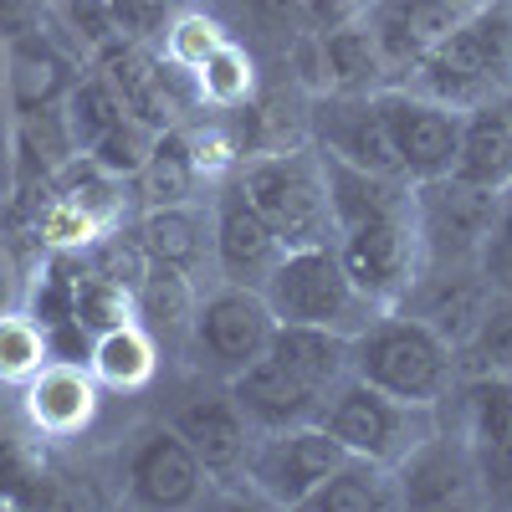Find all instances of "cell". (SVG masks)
<instances>
[{
    "label": "cell",
    "mask_w": 512,
    "mask_h": 512,
    "mask_svg": "<svg viewBox=\"0 0 512 512\" xmlns=\"http://www.w3.org/2000/svg\"><path fill=\"white\" fill-rule=\"evenodd\" d=\"M323 185L333 205V246L344 256L354 287L374 308H405L425 272L420 226H415V185L405 175H374L333 154H318Z\"/></svg>",
    "instance_id": "6da1fadb"
},
{
    "label": "cell",
    "mask_w": 512,
    "mask_h": 512,
    "mask_svg": "<svg viewBox=\"0 0 512 512\" xmlns=\"http://www.w3.org/2000/svg\"><path fill=\"white\" fill-rule=\"evenodd\" d=\"M410 88L456 113L512 93V0H482L415 67Z\"/></svg>",
    "instance_id": "7a4b0ae2"
},
{
    "label": "cell",
    "mask_w": 512,
    "mask_h": 512,
    "mask_svg": "<svg viewBox=\"0 0 512 512\" xmlns=\"http://www.w3.org/2000/svg\"><path fill=\"white\" fill-rule=\"evenodd\" d=\"M354 379L374 384V390L395 400L446 405L461 379V359L425 318L390 308L364 333H354Z\"/></svg>",
    "instance_id": "3957f363"
},
{
    "label": "cell",
    "mask_w": 512,
    "mask_h": 512,
    "mask_svg": "<svg viewBox=\"0 0 512 512\" xmlns=\"http://www.w3.org/2000/svg\"><path fill=\"white\" fill-rule=\"evenodd\" d=\"M236 185L251 200V210L272 226L282 251H303V246H333V205L323 185V164L313 144H292V149H262L241 159Z\"/></svg>",
    "instance_id": "277c9868"
},
{
    "label": "cell",
    "mask_w": 512,
    "mask_h": 512,
    "mask_svg": "<svg viewBox=\"0 0 512 512\" xmlns=\"http://www.w3.org/2000/svg\"><path fill=\"white\" fill-rule=\"evenodd\" d=\"M267 308L277 323H313L333 333H364L384 308H374L369 297L354 287L338 246H303V251H282L277 272L262 287Z\"/></svg>",
    "instance_id": "5b68a950"
},
{
    "label": "cell",
    "mask_w": 512,
    "mask_h": 512,
    "mask_svg": "<svg viewBox=\"0 0 512 512\" xmlns=\"http://www.w3.org/2000/svg\"><path fill=\"white\" fill-rule=\"evenodd\" d=\"M323 425L349 456H364V461H379V466H400L425 436L441 431V405L395 400V395H384V390H374V384L349 374L328 395Z\"/></svg>",
    "instance_id": "8992f818"
},
{
    "label": "cell",
    "mask_w": 512,
    "mask_h": 512,
    "mask_svg": "<svg viewBox=\"0 0 512 512\" xmlns=\"http://www.w3.org/2000/svg\"><path fill=\"white\" fill-rule=\"evenodd\" d=\"M497 210H502V195H497V190L466 185V180H456V175L420 180V185H415V226H420L425 272L482 262L487 241H492V231H497ZM425 272H420V277H425Z\"/></svg>",
    "instance_id": "52a82bcc"
},
{
    "label": "cell",
    "mask_w": 512,
    "mask_h": 512,
    "mask_svg": "<svg viewBox=\"0 0 512 512\" xmlns=\"http://www.w3.org/2000/svg\"><path fill=\"white\" fill-rule=\"evenodd\" d=\"M344 456L349 451L333 441L328 425L308 420V425H287V431H256L241 477L251 482L256 497L272 502V507H303L313 497V487Z\"/></svg>",
    "instance_id": "ba28073f"
},
{
    "label": "cell",
    "mask_w": 512,
    "mask_h": 512,
    "mask_svg": "<svg viewBox=\"0 0 512 512\" xmlns=\"http://www.w3.org/2000/svg\"><path fill=\"white\" fill-rule=\"evenodd\" d=\"M384 134L400 159V175L410 185L420 180H441L456 169V149H461V113L425 98L415 88H374Z\"/></svg>",
    "instance_id": "9c48e42d"
},
{
    "label": "cell",
    "mask_w": 512,
    "mask_h": 512,
    "mask_svg": "<svg viewBox=\"0 0 512 512\" xmlns=\"http://www.w3.org/2000/svg\"><path fill=\"white\" fill-rule=\"evenodd\" d=\"M277 333V313L267 308V297L256 287H221L200 297L195 323H190V349L200 354V364L221 369L226 379L236 369H246L251 359H262Z\"/></svg>",
    "instance_id": "30bf717a"
},
{
    "label": "cell",
    "mask_w": 512,
    "mask_h": 512,
    "mask_svg": "<svg viewBox=\"0 0 512 512\" xmlns=\"http://www.w3.org/2000/svg\"><path fill=\"white\" fill-rule=\"evenodd\" d=\"M210 477L205 461L195 456V446L175 431V425H154L134 441L128 451V466H123V492L134 507H154V512H185V507H200L205 492H210Z\"/></svg>",
    "instance_id": "8fae6325"
},
{
    "label": "cell",
    "mask_w": 512,
    "mask_h": 512,
    "mask_svg": "<svg viewBox=\"0 0 512 512\" xmlns=\"http://www.w3.org/2000/svg\"><path fill=\"white\" fill-rule=\"evenodd\" d=\"M308 139L318 154H333L354 169H374V175H400V159L384 134V118L374 93H313L308 103Z\"/></svg>",
    "instance_id": "7c38bea8"
},
{
    "label": "cell",
    "mask_w": 512,
    "mask_h": 512,
    "mask_svg": "<svg viewBox=\"0 0 512 512\" xmlns=\"http://www.w3.org/2000/svg\"><path fill=\"white\" fill-rule=\"evenodd\" d=\"M210 262H216L221 282L256 287V292L267 287V277L282 262V241L251 210V200L241 195L236 175L226 180V190L216 195V210H210Z\"/></svg>",
    "instance_id": "4fadbf2b"
},
{
    "label": "cell",
    "mask_w": 512,
    "mask_h": 512,
    "mask_svg": "<svg viewBox=\"0 0 512 512\" xmlns=\"http://www.w3.org/2000/svg\"><path fill=\"white\" fill-rule=\"evenodd\" d=\"M226 395L241 405V415L251 420V431H287V425L323 420V405H328V395L318 390V384H308L303 374H292L272 354L236 369L226 379Z\"/></svg>",
    "instance_id": "5bb4252c"
},
{
    "label": "cell",
    "mask_w": 512,
    "mask_h": 512,
    "mask_svg": "<svg viewBox=\"0 0 512 512\" xmlns=\"http://www.w3.org/2000/svg\"><path fill=\"white\" fill-rule=\"evenodd\" d=\"M395 482H400V507H461L482 497L472 446H466L461 431H446V420L436 436H425L395 466Z\"/></svg>",
    "instance_id": "9a60e30c"
},
{
    "label": "cell",
    "mask_w": 512,
    "mask_h": 512,
    "mask_svg": "<svg viewBox=\"0 0 512 512\" xmlns=\"http://www.w3.org/2000/svg\"><path fill=\"white\" fill-rule=\"evenodd\" d=\"M98 390L88 364H57L47 359L26 384H21V420L47 441H72L93 425L98 415Z\"/></svg>",
    "instance_id": "2e32d148"
},
{
    "label": "cell",
    "mask_w": 512,
    "mask_h": 512,
    "mask_svg": "<svg viewBox=\"0 0 512 512\" xmlns=\"http://www.w3.org/2000/svg\"><path fill=\"white\" fill-rule=\"evenodd\" d=\"M82 62L57 41V31H47V21H36L31 31L6 36V93L16 113H36V108H57Z\"/></svg>",
    "instance_id": "e0dca14e"
},
{
    "label": "cell",
    "mask_w": 512,
    "mask_h": 512,
    "mask_svg": "<svg viewBox=\"0 0 512 512\" xmlns=\"http://www.w3.org/2000/svg\"><path fill=\"white\" fill-rule=\"evenodd\" d=\"M492 303V282L482 262H466V267H436L415 282V292L405 297V313L425 318L451 349H461L472 338L477 318Z\"/></svg>",
    "instance_id": "ac0fdd59"
},
{
    "label": "cell",
    "mask_w": 512,
    "mask_h": 512,
    "mask_svg": "<svg viewBox=\"0 0 512 512\" xmlns=\"http://www.w3.org/2000/svg\"><path fill=\"white\" fill-rule=\"evenodd\" d=\"M169 425L195 446V456L205 461V472L216 482H236L241 477L256 431H251V420L241 415V405L231 395H200V400L180 405Z\"/></svg>",
    "instance_id": "d6986e66"
},
{
    "label": "cell",
    "mask_w": 512,
    "mask_h": 512,
    "mask_svg": "<svg viewBox=\"0 0 512 512\" xmlns=\"http://www.w3.org/2000/svg\"><path fill=\"white\" fill-rule=\"evenodd\" d=\"M461 16L466 11L456 6V0H374L364 21H369V31L379 41L384 62H390V72L395 67L410 72L425 52L436 47V41L451 36V26Z\"/></svg>",
    "instance_id": "ffe728a7"
},
{
    "label": "cell",
    "mask_w": 512,
    "mask_h": 512,
    "mask_svg": "<svg viewBox=\"0 0 512 512\" xmlns=\"http://www.w3.org/2000/svg\"><path fill=\"white\" fill-rule=\"evenodd\" d=\"M451 175L497 195L512 190V93L461 113V149Z\"/></svg>",
    "instance_id": "44dd1931"
},
{
    "label": "cell",
    "mask_w": 512,
    "mask_h": 512,
    "mask_svg": "<svg viewBox=\"0 0 512 512\" xmlns=\"http://www.w3.org/2000/svg\"><path fill=\"white\" fill-rule=\"evenodd\" d=\"M0 502L6 507H57L62 477L52 472L47 436L31 425H0Z\"/></svg>",
    "instance_id": "7402d4cb"
},
{
    "label": "cell",
    "mask_w": 512,
    "mask_h": 512,
    "mask_svg": "<svg viewBox=\"0 0 512 512\" xmlns=\"http://www.w3.org/2000/svg\"><path fill=\"white\" fill-rule=\"evenodd\" d=\"M267 354L282 359L292 374H303L308 384H318L323 395H333L354 374V338L333 328H313V323H277Z\"/></svg>",
    "instance_id": "603a6c76"
},
{
    "label": "cell",
    "mask_w": 512,
    "mask_h": 512,
    "mask_svg": "<svg viewBox=\"0 0 512 512\" xmlns=\"http://www.w3.org/2000/svg\"><path fill=\"white\" fill-rule=\"evenodd\" d=\"M139 246L154 267H175V272H200L205 256H210V216L190 200V205H159L144 210L139 226H134Z\"/></svg>",
    "instance_id": "cb8c5ba5"
},
{
    "label": "cell",
    "mask_w": 512,
    "mask_h": 512,
    "mask_svg": "<svg viewBox=\"0 0 512 512\" xmlns=\"http://www.w3.org/2000/svg\"><path fill=\"white\" fill-rule=\"evenodd\" d=\"M200 180H205V169L190 149V134H185V123H175L154 139L144 169L128 185H134V195H139V210H159V205H190Z\"/></svg>",
    "instance_id": "d4e9b609"
},
{
    "label": "cell",
    "mask_w": 512,
    "mask_h": 512,
    "mask_svg": "<svg viewBox=\"0 0 512 512\" xmlns=\"http://www.w3.org/2000/svg\"><path fill=\"white\" fill-rule=\"evenodd\" d=\"M390 507H400L395 466H379L364 456H344L303 502V512H390Z\"/></svg>",
    "instance_id": "484cf974"
},
{
    "label": "cell",
    "mask_w": 512,
    "mask_h": 512,
    "mask_svg": "<svg viewBox=\"0 0 512 512\" xmlns=\"http://www.w3.org/2000/svg\"><path fill=\"white\" fill-rule=\"evenodd\" d=\"M318 47H323V82L333 93H374V88H384L390 62H384L369 21H349V26L318 31Z\"/></svg>",
    "instance_id": "4316f807"
},
{
    "label": "cell",
    "mask_w": 512,
    "mask_h": 512,
    "mask_svg": "<svg viewBox=\"0 0 512 512\" xmlns=\"http://www.w3.org/2000/svg\"><path fill=\"white\" fill-rule=\"evenodd\" d=\"M195 308H200V292H195V277H190V272L154 267V262L144 267V277H139V287H134V313H139V323L154 333V344L190 338Z\"/></svg>",
    "instance_id": "83f0119b"
},
{
    "label": "cell",
    "mask_w": 512,
    "mask_h": 512,
    "mask_svg": "<svg viewBox=\"0 0 512 512\" xmlns=\"http://www.w3.org/2000/svg\"><path fill=\"white\" fill-rule=\"evenodd\" d=\"M88 369H93V379L103 384V390L134 395V390H144V384L154 379V369H159V344H154V333L144 323L108 328V333L93 338Z\"/></svg>",
    "instance_id": "f1b7e54d"
},
{
    "label": "cell",
    "mask_w": 512,
    "mask_h": 512,
    "mask_svg": "<svg viewBox=\"0 0 512 512\" xmlns=\"http://www.w3.org/2000/svg\"><path fill=\"white\" fill-rule=\"evenodd\" d=\"M456 415L466 441L512 436V374H472L456 379Z\"/></svg>",
    "instance_id": "f546056e"
},
{
    "label": "cell",
    "mask_w": 512,
    "mask_h": 512,
    "mask_svg": "<svg viewBox=\"0 0 512 512\" xmlns=\"http://www.w3.org/2000/svg\"><path fill=\"white\" fill-rule=\"evenodd\" d=\"M195 93H200V108H221V113L251 103V93H256V62L246 57L241 41L226 36L221 47L200 62V72H195Z\"/></svg>",
    "instance_id": "4dcf8cb0"
},
{
    "label": "cell",
    "mask_w": 512,
    "mask_h": 512,
    "mask_svg": "<svg viewBox=\"0 0 512 512\" xmlns=\"http://www.w3.org/2000/svg\"><path fill=\"white\" fill-rule=\"evenodd\" d=\"M72 318L88 328L93 338L108 333V328H123V323H139L134 287L113 282V277H103V272H93L88 262H82L77 267V292H72Z\"/></svg>",
    "instance_id": "1f68e13d"
},
{
    "label": "cell",
    "mask_w": 512,
    "mask_h": 512,
    "mask_svg": "<svg viewBox=\"0 0 512 512\" xmlns=\"http://www.w3.org/2000/svg\"><path fill=\"white\" fill-rule=\"evenodd\" d=\"M62 113H67V128H72V144L77 154H88L108 128L123 118V103L113 98V88L98 77V72H82L72 82V93L62 98Z\"/></svg>",
    "instance_id": "d6a6232c"
},
{
    "label": "cell",
    "mask_w": 512,
    "mask_h": 512,
    "mask_svg": "<svg viewBox=\"0 0 512 512\" xmlns=\"http://www.w3.org/2000/svg\"><path fill=\"white\" fill-rule=\"evenodd\" d=\"M461 369L472 374H512V303H487V313L477 318L472 338L456 349Z\"/></svg>",
    "instance_id": "836d02e7"
},
{
    "label": "cell",
    "mask_w": 512,
    "mask_h": 512,
    "mask_svg": "<svg viewBox=\"0 0 512 512\" xmlns=\"http://www.w3.org/2000/svg\"><path fill=\"white\" fill-rule=\"evenodd\" d=\"M47 364V333L36 318H26L21 308L0 313V384H21Z\"/></svg>",
    "instance_id": "e575fe53"
},
{
    "label": "cell",
    "mask_w": 512,
    "mask_h": 512,
    "mask_svg": "<svg viewBox=\"0 0 512 512\" xmlns=\"http://www.w3.org/2000/svg\"><path fill=\"white\" fill-rule=\"evenodd\" d=\"M164 134V128H149V123H139V118H118L108 134L88 149V159L98 164V169H108V175H118V180H134L139 169H144V159H149V149H154V139Z\"/></svg>",
    "instance_id": "d590c367"
},
{
    "label": "cell",
    "mask_w": 512,
    "mask_h": 512,
    "mask_svg": "<svg viewBox=\"0 0 512 512\" xmlns=\"http://www.w3.org/2000/svg\"><path fill=\"white\" fill-rule=\"evenodd\" d=\"M221 41H226L221 21H210L200 11H180L175 21H169V31H164V62H175L185 72H200V62L216 52Z\"/></svg>",
    "instance_id": "8d00e7d4"
},
{
    "label": "cell",
    "mask_w": 512,
    "mask_h": 512,
    "mask_svg": "<svg viewBox=\"0 0 512 512\" xmlns=\"http://www.w3.org/2000/svg\"><path fill=\"white\" fill-rule=\"evenodd\" d=\"M472 446V466H477V492L492 507H512V436L497 441H466Z\"/></svg>",
    "instance_id": "74e56055"
},
{
    "label": "cell",
    "mask_w": 512,
    "mask_h": 512,
    "mask_svg": "<svg viewBox=\"0 0 512 512\" xmlns=\"http://www.w3.org/2000/svg\"><path fill=\"white\" fill-rule=\"evenodd\" d=\"M108 11H113L123 41H139V47H149V41L164 36L169 21H175V0H108Z\"/></svg>",
    "instance_id": "f35d334b"
},
{
    "label": "cell",
    "mask_w": 512,
    "mask_h": 512,
    "mask_svg": "<svg viewBox=\"0 0 512 512\" xmlns=\"http://www.w3.org/2000/svg\"><path fill=\"white\" fill-rule=\"evenodd\" d=\"M41 333H47V359H57V364H88L93 359V333L82 328L77 318L52 323V328H41Z\"/></svg>",
    "instance_id": "ab89813d"
},
{
    "label": "cell",
    "mask_w": 512,
    "mask_h": 512,
    "mask_svg": "<svg viewBox=\"0 0 512 512\" xmlns=\"http://www.w3.org/2000/svg\"><path fill=\"white\" fill-rule=\"evenodd\" d=\"M374 0H303V26L313 31H333V26H349L364 21Z\"/></svg>",
    "instance_id": "60d3db41"
},
{
    "label": "cell",
    "mask_w": 512,
    "mask_h": 512,
    "mask_svg": "<svg viewBox=\"0 0 512 512\" xmlns=\"http://www.w3.org/2000/svg\"><path fill=\"white\" fill-rule=\"evenodd\" d=\"M482 267H487V272H492V267L512 272V200H507V195H502V210H497V231H492V241H487Z\"/></svg>",
    "instance_id": "b9f144b4"
},
{
    "label": "cell",
    "mask_w": 512,
    "mask_h": 512,
    "mask_svg": "<svg viewBox=\"0 0 512 512\" xmlns=\"http://www.w3.org/2000/svg\"><path fill=\"white\" fill-rule=\"evenodd\" d=\"M52 0H0V36H16V31H31L41 16H47Z\"/></svg>",
    "instance_id": "7bdbcfd3"
},
{
    "label": "cell",
    "mask_w": 512,
    "mask_h": 512,
    "mask_svg": "<svg viewBox=\"0 0 512 512\" xmlns=\"http://www.w3.org/2000/svg\"><path fill=\"white\" fill-rule=\"evenodd\" d=\"M246 11L262 26H292L303 21V0H246Z\"/></svg>",
    "instance_id": "ee69618b"
},
{
    "label": "cell",
    "mask_w": 512,
    "mask_h": 512,
    "mask_svg": "<svg viewBox=\"0 0 512 512\" xmlns=\"http://www.w3.org/2000/svg\"><path fill=\"white\" fill-rule=\"evenodd\" d=\"M21 287H26V277H21V267H16V256L0 246V313L21 308Z\"/></svg>",
    "instance_id": "f6af8a7d"
},
{
    "label": "cell",
    "mask_w": 512,
    "mask_h": 512,
    "mask_svg": "<svg viewBox=\"0 0 512 512\" xmlns=\"http://www.w3.org/2000/svg\"><path fill=\"white\" fill-rule=\"evenodd\" d=\"M0 425H6V405H0Z\"/></svg>",
    "instance_id": "bcb514c9"
}]
</instances>
